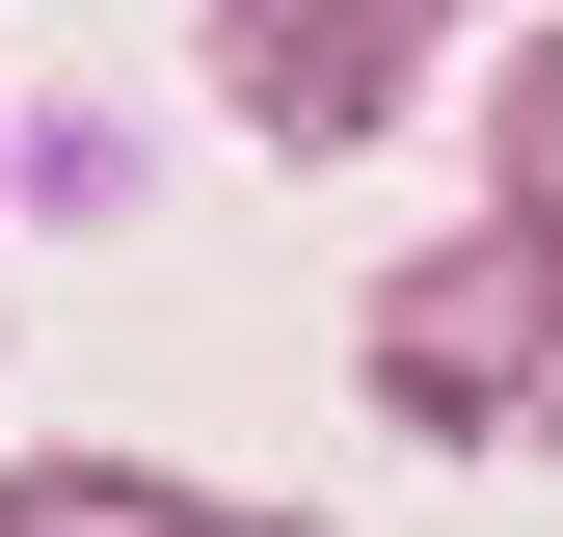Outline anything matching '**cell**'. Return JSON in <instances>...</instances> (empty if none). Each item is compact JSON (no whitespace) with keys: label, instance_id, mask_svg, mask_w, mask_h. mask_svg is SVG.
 Wrapping results in <instances>:
<instances>
[{"label":"cell","instance_id":"cell-4","mask_svg":"<svg viewBox=\"0 0 563 537\" xmlns=\"http://www.w3.org/2000/svg\"><path fill=\"white\" fill-rule=\"evenodd\" d=\"M483 216H563V28L483 81Z\"/></svg>","mask_w":563,"mask_h":537},{"label":"cell","instance_id":"cell-3","mask_svg":"<svg viewBox=\"0 0 563 537\" xmlns=\"http://www.w3.org/2000/svg\"><path fill=\"white\" fill-rule=\"evenodd\" d=\"M0 537H268L216 484H134V457H0Z\"/></svg>","mask_w":563,"mask_h":537},{"label":"cell","instance_id":"cell-2","mask_svg":"<svg viewBox=\"0 0 563 537\" xmlns=\"http://www.w3.org/2000/svg\"><path fill=\"white\" fill-rule=\"evenodd\" d=\"M430 28H483V0H216V108L349 162V134H402V54Z\"/></svg>","mask_w":563,"mask_h":537},{"label":"cell","instance_id":"cell-1","mask_svg":"<svg viewBox=\"0 0 563 537\" xmlns=\"http://www.w3.org/2000/svg\"><path fill=\"white\" fill-rule=\"evenodd\" d=\"M376 403H402V430H537V403H563V216H483V242H430V268H402V296H376Z\"/></svg>","mask_w":563,"mask_h":537}]
</instances>
